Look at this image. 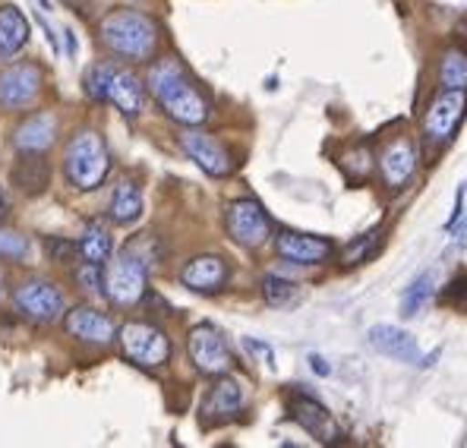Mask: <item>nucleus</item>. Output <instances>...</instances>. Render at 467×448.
<instances>
[{"instance_id":"1","label":"nucleus","mask_w":467,"mask_h":448,"mask_svg":"<svg viewBox=\"0 0 467 448\" xmlns=\"http://www.w3.org/2000/svg\"><path fill=\"white\" fill-rule=\"evenodd\" d=\"M149 92L168 111L171 120L183 123V127H199L212 114L205 95L187 79V73H183V67L177 60H161V64L152 67V73H149Z\"/></svg>"},{"instance_id":"2","label":"nucleus","mask_w":467,"mask_h":448,"mask_svg":"<svg viewBox=\"0 0 467 448\" xmlns=\"http://www.w3.org/2000/svg\"><path fill=\"white\" fill-rule=\"evenodd\" d=\"M101 45L123 60L152 57L158 45V26L140 10H111L101 19Z\"/></svg>"},{"instance_id":"3","label":"nucleus","mask_w":467,"mask_h":448,"mask_svg":"<svg viewBox=\"0 0 467 448\" xmlns=\"http://www.w3.org/2000/svg\"><path fill=\"white\" fill-rule=\"evenodd\" d=\"M111 174V151H108L101 133L79 130L64 149V177L73 190H99L105 177Z\"/></svg>"},{"instance_id":"4","label":"nucleus","mask_w":467,"mask_h":448,"mask_svg":"<svg viewBox=\"0 0 467 448\" xmlns=\"http://www.w3.org/2000/svg\"><path fill=\"white\" fill-rule=\"evenodd\" d=\"M146 281H149V268L136 253L123 250L120 256L108 259L101 266V291L114 307H136L146 297Z\"/></svg>"},{"instance_id":"5","label":"nucleus","mask_w":467,"mask_h":448,"mask_svg":"<svg viewBox=\"0 0 467 448\" xmlns=\"http://www.w3.org/2000/svg\"><path fill=\"white\" fill-rule=\"evenodd\" d=\"M82 86H86L88 99L111 101V105L120 108L127 117L140 114V108H142V86H140V79L127 70H114V67H108V64H95L86 70Z\"/></svg>"},{"instance_id":"6","label":"nucleus","mask_w":467,"mask_h":448,"mask_svg":"<svg viewBox=\"0 0 467 448\" xmlns=\"http://www.w3.org/2000/svg\"><path fill=\"white\" fill-rule=\"evenodd\" d=\"M120 350L127 360H133L136 367L155 370L161 363H168L171 357V341L152 322H127V326L117 332Z\"/></svg>"},{"instance_id":"7","label":"nucleus","mask_w":467,"mask_h":448,"mask_svg":"<svg viewBox=\"0 0 467 448\" xmlns=\"http://www.w3.org/2000/svg\"><path fill=\"white\" fill-rule=\"evenodd\" d=\"M224 227L234 244L246 246V250H256L272 237V222L256 199H234L224 209Z\"/></svg>"},{"instance_id":"8","label":"nucleus","mask_w":467,"mask_h":448,"mask_svg":"<svg viewBox=\"0 0 467 448\" xmlns=\"http://www.w3.org/2000/svg\"><path fill=\"white\" fill-rule=\"evenodd\" d=\"M13 307L32 322H54L64 313V294L47 278H26L13 287Z\"/></svg>"},{"instance_id":"9","label":"nucleus","mask_w":467,"mask_h":448,"mask_svg":"<svg viewBox=\"0 0 467 448\" xmlns=\"http://www.w3.org/2000/svg\"><path fill=\"white\" fill-rule=\"evenodd\" d=\"M467 111V92L464 89H442L430 101L427 117H423V136L430 142H449L455 136L458 123L464 120Z\"/></svg>"},{"instance_id":"10","label":"nucleus","mask_w":467,"mask_h":448,"mask_svg":"<svg viewBox=\"0 0 467 448\" xmlns=\"http://www.w3.org/2000/svg\"><path fill=\"white\" fill-rule=\"evenodd\" d=\"M187 350H190L193 367L202 376H222V373H228L231 363H234L222 332L212 326H196L187 338Z\"/></svg>"},{"instance_id":"11","label":"nucleus","mask_w":467,"mask_h":448,"mask_svg":"<svg viewBox=\"0 0 467 448\" xmlns=\"http://www.w3.org/2000/svg\"><path fill=\"white\" fill-rule=\"evenodd\" d=\"M41 92V70L36 64H19L6 67L0 73V105L10 108V111H19V108L32 105Z\"/></svg>"},{"instance_id":"12","label":"nucleus","mask_w":467,"mask_h":448,"mask_svg":"<svg viewBox=\"0 0 467 448\" xmlns=\"http://www.w3.org/2000/svg\"><path fill=\"white\" fill-rule=\"evenodd\" d=\"M181 146L190 158L205 171L209 177H228L234 171L231 151L215 140V136L202 133V130H183Z\"/></svg>"},{"instance_id":"13","label":"nucleus","mask_w":467,"mask_h":448,"mask_svg":"<svg viewBox=\"0 0 467 448\" xmlns=\"http://www.w3.org/2000/svg\"><path fill=\"white\" fill-rule=\"evenodd\" d=\"M275 253L287 262H297V266H316V262H326L335 253L332 240L313 237V234L300 231H281L275 237Z\"/></svg>"},{"instance_id":"14","label":"nucleus","mask_w":467,"mask_h":448,"mask_svg":"<svg viewBox=\"0 0 467 448\" xmlns=\"http://www.w3.org/2000/svg\"><path fill=\"white\" fill-rule=\"evenodd\" d=\"M287 411H291V417L297 420V423L304 426V430L310 432L313 439H319V443H326V445L341 443V426L335 423V417L326 408H322L316 398L294 395L291 404H287Z\"/></svg>"},{"instance_id":"15","label":"nucleus","mask_w":467,"mask_h":448,"mask_svg":"<svg viewBox=\"0 0 467 448\" xmlns=\"http://www.w3.org/2000/svg\"><path fill=\"white\" fill-rule=\"evenodd\" d=\"M231 278V268L222 256H196L181 268V285L196 294H218Z\"/></svg>"},{"instance_id":"16","label":"nucleus","mask_w":467,"mask_h":448,"mask_svg":"<svg viewBox=\"0 0 467 448\" xmlns=\"http://www.w3.org/2000/svg\"><path fill=\"white\" fill-rule=\"evenodd\" d=\"M64 328L70 332L73 338L79 341H88V344H108L114 338V322L108 319L105 313L92 307H73L70 313L64 316Z\"/></svg>"},{"instance_id":"17","label":"nucleus","mask_w":467,"mask_h":448,"mask_svg":"<svg viewBox=\"0 0 467 448\" xmlns=\"http://www.w3.org/2000/svg\"><path fill=\"white\" fill-rule=\"evenodd\" d=\"M367 338H369V344L379 350V354L395 357V360H404V363H420V344H417V338L401 332V328L373 326L367 332Z\"/></svg>"},{"instance_id":"18","label":"nucleus","mask_w":467,"mask_h":448,"mask_svg":"<svg viewBox=\"0 0 467 448\" xmlns=\"http://www.w3.org/2000/svg\"><path fill=\"white\" fill-rule=\"evenodd\" d=\"M240 408H244V389H240L237 379H231V376L222 373V376H218V382L209 389V395H205L202 413L209 420H228Z\"/></svg>"},{"instance_id":"19","label":"nucleus","mask_w":467,"mask_h":448,"mask_svg":"<svg viewBox=\"0 0 467 448\" xmlns=\"http://www.w3.org/2000/svg\"><path fill=\"white\" fill-rule=\"evenodd\" d=\"M379 168L382 177H386L389 187H404L410 181L417 168V151L408 140H395L391 146H386V151L379 155Z\"/></svg>"},{"instance_id":"20","label":"nucleus","mask_w":467,"mask_h":448,"mask_svg":"<svg viewBox=\"0 0 467 448\" xmlns=\"http://www.w3.org/2000/svg\"><path fill=\"white\" fill-rule=\"evenodd\" d=\"M51 181V171L45 164V151H23L19 164L13 168V183L29 196H38Z\"/></svg>"},{"instance_id":"21","label":"nucleus","mask_w":467,"mask_h":448,"mask_svg":"<svg viewBox=\"0 0 467 448\" xmlns=\"http://www.w3.org/2000/svg\"><path fill=\"white\" fill-rule=\"evenodd\" d=\"M29 38V23L16 6H0V60L13 57Z\"/></svg>"},{"instance_id":"22","label":"nucleus","mask_w":467,"mask_h":448,"mask_svg":"<svg viewBox=\"0 0 467 448\" xmlns=\"http://www.w3.org/2000/svg\"><path fill=\"white\" fill-rule=\"evenodd\" d=\"M54 130H57V123H54L51 114L29 117V120L16 130V149L19 151H45V149H51Z\"/></svg>"},{"instance_id":"23","label":"nucleus","mask_w":467,"mask_h":448,"mask_svg":"<svg viewBox=\"0 0 467 448\" xmlns=\"http://www.w3.org/2000/svg\"><path fill=\"white\" fill-rule=\"evenodd\" d=\"M108 212H111L114 224H133L136 218L142 215V196H140V190H136V183L123 181L120 187L114 190Z\"/></svg>"},{"instance_id":"24","label":"nucleus","mask_w":467,"mask_h":448,"mask_svg":"<svg viewBox=\"0 0 467 448\" xmlns=\"http://www.w3.org/2000/svg\"><path fill=\"white\" fill-rule=\"evenodd\" d=\"M79 256L86 262H95V266H105V262L111 259V231L101 222H92L82 231Z\"/></svg>"},{"instance_id":"25","label":"nucleus","mask_w":467,"mask_h":448,"mask_svg":"<svg viewBox=\"0 0 467 448\" xmlns=\"http://www.w3.org/2000/svg\"><path fill=\"white\" fill-rule=\"evenodd\" d=\"M439 82L442 89H467V51L449 47L439 60Z\"/></svg>"},{"instance_id":"26","label":"nucleus","mask_w":467,"mask_h":448,"mask_svg":"<svg viewBox=\"0 0 467 448\" xmlns=\"http://www.w3.org/2000/svg\"><path fill=\"white\" fill-rule=\"evenodd\" d=\"M263 297L269 307H285V303H291L294 297H297V285L278 278V275H265L263 278Z\"/></svg>"},{"instance_id":"27","label":"nucleus","mask_w":467,"mask_h":448,"mask_svg":"<svg viewBox=\"0 0 467 448\" xmlns=\"http://www.w3.org/2000/svg\"><path fill=\"white\" fill-rule=\"evenodd\" d=\"M430 285H432V275L430 272H423L420 278L410 285V291H408V297H404V303H401V313L408 316H417L420 313V307L427 303V297H430Z\"/></svg>"},{"instance_id":"28","label":"nucleus","mask_w":467,"mask_h":448,"mask_svg":"<svg viewBox=\"0 0 467 448\" xmlns=\"http://www.w3.org/2000/svg\"><path fill=\"white\" fill-rule=\"evenodd\" d=\"M26 253H29V240H26L23 234L4 231V227H0V256H6V259H23Z\"/></svg>"},{"instance_id":"29","label":"nucleus","mask_w":467,"mask_h":448,"mask_svg":"<svg viewBox=\"0 0 467 448\" xmlns=\"http://www.w3.org/2000/svg\"><path fill=\"white\" fill-rule=\"evenodd\" d=\"M310 363H313V370H316V373H319V376H328V367H326V360H322V357H310Z\"/></svg>"},{"instance_id":"30","label":"nucleus","mask_w":467,"mask_h":448,"mask_svg":"<svg viewBox=\"0 0 467 448\" xmlns=\"http://www.w3.org/2000/svg\"><path fill=\"white\" fill-rule=\"evenodd\" d=\"M6 212H10V199H6V193L0 190V222L6 218Z\"/></svg>"},{"instance_id":"31","label":"nucleus","mask_w":467,"mask_h":448,"mask_svg":"<svg viewBox=\"0 0 467 448\" xmlns=\"http://www.w3.org/2000/svg\"><path fill=\"white\" fill-rule=\"evenodd\" d=\"M70 6H77L79 13H88V0H67Z\"/></svg>"},{"instance_id":"32","label":"nucleus","mask_w":467,"mask_h":448,"mask_svg":"<svg viewBox=\"0 0 467 448\" xmlns=\"http://www.w3.org/2000/svg\"><path fill=\"white\" fill-rule=\"evenodd\" d=\"M464 190H467V183H464Z\"/></svg>"}]
</instances>
